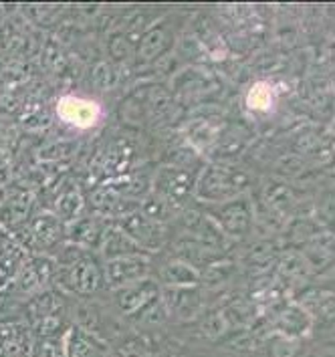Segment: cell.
Segmentation results:
<instances>
[{
	"label": "cell",
	"instance_id": "obj_1",
	"mask_svg": "<svg viewBox=\"0 0 335 357\" xmlns=\"http://www.w3.org/2000/svg\"><path fill=\"white\" fill-rule=\"evenodd\" d=\"M246 186H248V178L244 174L237 169L218 168V166H208L194 182L196 196L200 200L214 204H224L232 198H239Z\"/></svg>",
	"mask_w": 335,
	"mask_h": 357
},
{
	"label": "cell",
	"instance_id": "obj_2",
	"mask_svg": "<svg viewBox=\"0 0 335 357\" xmlns=\"http://www.w3.org/2000/svg\"><path fill=\"white\" fill-rule=\"evenodd\" d=\"M17 236L24 250L33 248L37 252H45L61 245V241L65 238V226L53 212H45L31 218V222Z\"/></svg>",
	"mask_w": 335,
	"mask_h": 357
},
{
	"label": "cell",
	"instance_id": "obj_3",
	"mask_svg": "<svg viewBox=\"0 0 335 357\" xmlns=\"http://www.w3.org/2000/svg\"><path fill=\"white\" fill-rule=\"evenodd\" d=\"M103 282L112 289H124L133 282L146 281L151 273V263L146 255H128V257H117L112 261H105L103 264Z\"/></svg>",
	"mask_w": 335,
	"mask_h": 357
},
{
	"label": "cell",
	"instance_id": "obj_4",
	"mask_svg": "<svg viewBox=\"0 0 335 357\" xmlns=\"http://www.w3.org/2000/svg\"><path fill=\"white\" fill-rule=\"evenodd\" d=\"M115 225L126 232V236L137 246V250H160L166 243L164 225L144 216L142 212L126 214V216L117 218Z\"/></svg>",
	"mask_w": 335,
	"mask_h": 357
},
{
	"label": "cell",
	"instance_id": "obj_5",
	"mask_svg": "<svg viewBox=\"0 0 335 357\" xmlns=\"http://www.w3.org/2000/svg\"><path fill=\"white\" fill-rule=\"evenodd\" d=\"M53 261L43 255H27V259L20 264L19 273L15 275V289L22 295H38L49 281L53 279Z\"/></svg>",
	"mask_w": 335,
	"mask_h": 357
},
{
	"label": "cell",
	"instance_id": "obj_6",
	"mask_svg": "<svg viewBox=\"0 0 335 357\" xmlns=\"http://www.w3.org/2000/svg\"><path fill=\"white\" fill-rule=\"evenodd\" d=\"M212 220L223 230L224 236L241 238L253 226V208H251V202L244 196L232 198V200H228V202H224V204L218 206V210L212 214Z\"/></svg>",
	"mask_w": 335,
	"mask_h": 357
},
{
	"label": "cell",
	"instance_id": "obj_7",
	"mask_svg": "<svg viewBox=\"0 0 335 357\" xmlns=\"http://www.w3.org/2000/svg\"><path fill=\"white\" fill-rule=\"evenodd\" d=\"M192 190H194V176L178 166H164L154 178L156 196L166 200L170 206L186 200Z\"/></svg>",
	"mask_w": 335,
	"mask_h": 357
},
{
	"label": "cell",
	"instance_id": "obj_8",
	"mask_svg": "<svg viewBox=\"0 0 335 357\" xmlns=\"http://www.w3.org/2000/svg\"><path fill=\"white\" fill-rule=\"evenodd\" d=\"M65 287L75 295H94L103 284V273L101 266L89 257H81L67 266L65 273Z\"/></svg>",
	"mask_w": 335,
	"mask_h": 357
},
{
	"label": "cell",
	"instance_id": "obj_9",
	"mask_svg": "<svg viewBox=\"0 0 335 357\" xmlns=\"http://www.w3.org/2000/svg\"><path fill=\"white\" fill-rule=\"evenodd\" d=\"M160 299V287L158 282L146 279V281L133 282L124 289H117L115 303L126 315H142L146 313L154 303Z\"/></svg>",
	"mask_w": 335,
	"mask_h": 357
},
{
	"label": "cell",
	"instance_id": "obj_10",
	"mask_svg": "<svg viewBox=\"0 0 335 357\" xmlns=\"http://www.w3.org/2000/svg\"><path fill=\"white\" fill-rule=\"evenodd\" d=\"M31 210L33 196L29 192H17L0 202V226L4 228V234L17 236L22 232L24 226L31 222Z\"/></svg>",
	"mask_w": 335,
	"mask_h": 357
},
{
	"label": "cell",
	"instance_id": "obj_11",
	"mask_svg": "<svg viewBox=\"0 0 335 357\" xmlns=\"http://www.w3.org/2000/svg\"><path fill=\"white\" fill-rule=\"evenodd\" d=\"M99 105L91 99H83V97H75V95H65L59 99L57 103V115L75 128L87 130L97 123L99 119Z\"/></svg>",
	"mask_w": 335,
	"mask_h": 357
},
{
	"label": "cell",
	"instance_id": "obj_12",
	"mask_svg": "<svg viewBox=\"0 0 335 357\" xmlns=\"http://www.w3.org/2000/svg\"><path fill=\"white\" fill-rule=\"evenodd\" d=\"M160 303L170 315L178 319H192L200 307V293L196 287H166L160 293Z\"/></svg>",
	"mask_w": 335,
	"mask_h": 357
},
{
	"label": "cell",
	"instance_id": "obj_13",
	"mask_svg": "<svg viewBox=\"0 0 335 357\" xmlns=\"http://www.w3.org/2000/svg\"><path fill=\"white\" fill-rule=\"evenodd\" d=\"M65 357H107V347L87 329L73 325L63 335Z\"/></svg>",
	"mask_w": 335,
	"mask_h": 357
},
{
	"label": "cell",
	"instance_id": "obj_14",
	"mask_svg": "<svg viewBox=\"0 0 335 357\" xmlns=\"http://www.w3.org/2000/svg\"><path fill=\"white\" fill-rule=\"evenodd\" d=\"M33 341L29 329L20 323L0 325V357H31Z\"/></svg>",
	"mask_w": 335,
	"mask_h": 357
},
{
	"label": "cell",
	"instance_id": "obj_15",
	"mask_svg": "<svg viewBox=\"0 0 335 357\" xmlns=\"http://www.w3.org/2000/svg\"><path fill=\"white\" fill-rule=\"evenodd\" d=\"M103 228L105 225L101 222V216H77L67 222L65 236L79 248H97Z\"/></svg>",
	"mask_w": 335,
	"mask_h": 357
},
{
	"label": "cell",
	"instance_id": "obj_16",
	"mask_svg": "<svg viewBox=\"0 0 335 357\" xmlns=\"http://www.w3.org/2000/svg\"><path fill=\"white\" fill-rule=\"evenodd\" d=\"M97 248L101 250L105 261H112L117 257H128V255H137V246L131 243L130 238L126 236V232L117 225H105L99 245Z\"/></svg>",
	"mask_w": 335,
	"mask_h": 357
},
{
	"label": "cell",
	"instance_id": "obj_17",
	"mask_svg": "<svg viewBox=\"0 0 335 357\" xmlns=\"http://www.w3.org/2000/svg\"><path fill=\"white\" fill-rule=\"evenodd\" d=\"M27 259V250L15 236L0 234V284L13 281L19 273L20 264Z\"/></svg>",
	"mask_w": 335,
	"mask_h": 357
},
{
	"label": "cell",
	"instance_id": "obj_18",
	"mask_svg": "<svg viewBox=\"0 0 335 357\" xmlns=\"http://www.w3.org/2000/svg\"><path fill=\"white\" fill-rule=\"evenodd\" d=\"M160 279L168 287H198V282L202 281V273L194 264L180 259H172L162 264Z\"/></svg>",
	"mask_w": 335,
	"mask_h": 357
},
{
	"label": "cell",
	"instance_id": "obj_19",
	"mask_svg": "<svg viewBox=\"0 0 335 357\" xmlns=\"http://www.w3.org/2000/svg\"><path fill=\"white\" fill-rule=\"evenodd\" d=\"M168 38H170V31L164 22H158L151 29L144 31V35L140 37L137 51H135L137 63L144 65V63H151L154 59H158L166 49Z\"/></svg>",
	"mask_w": 335,
	"mask_h": 357
},
{
	"label": "cell",
	"instance_id": "obj_20",
	"mask_svg": "<svg viewBox=\"0 0 335 357\" xmlns=\"http://www.w3.org/2000/svg\"><path fill=\"white\" fill-rule=\"evenodd\" d=\"M91 206L99 212V216H126V214H131L133 210V204L128 202L126 196H121L117 190H113V186H105V188H99L97 192H94L91 196Z\"/></svg>",
	"mask_w": 335,
	"mask_h": 357
},
{
	"label": "cell",
	"instance_id": "obj_21",
	"mask_svg": "<svg viewBox=\"0 0 335 357\" xmlns=\"http://www.w3.org/2000/svg\"><path fill=\"white\" fill-rule=\"evenodd\" d=\"M311 323H313V317L303 307L289 305V307H285L279 313L277 327L281 329L283 337L299 339L311 329Z\"/></svg>",
	"mask_w": 335,
	"mask_h": 357
},
{
	"label": "cell",
	"instance_id": "obj_22",
	"mask_svg": "<svg viewBox=\"0 0 335 357\" xmlns=\"http://www.w3.org/2000/svg\"><path fill=\"white\" fill-rule=\"evenodd\" d=\"M83 196L77 188H65L55 200V214L57 218L63 222H71L77 216H81V210H83Z\"/></svg>",
	"mask_w": 335,
	"mask_h": 357
},
{
	"label": "cell",
	"instance_id": "obj_23",
	"mask_svg": "<svg viewBox=\"0 0 335 357\" xmlns=\"http://www.w3.org/2000/svg\"><path fill=\"white\" fill-rule=\"evenodd\" d=\"M332 255H334V248H332V234H321V236H313L307 248H305V261L309 263V268L313 271L317 266H325V264L332 263Z\"/></svg>",
	"mask_w": 335,
	"mask_h": 357
},
{
	"label": "cell",
	"instance_id": "obj_24",
	"mask_svg": "<svg viewBox=\"0 0 335 357\" xmlns=\"http://www.w3.org/2000/svg\"><path fill=\"white\" fill-rule=\"evenodd\" d=\"M279 273L287 279H305L311 268H309V263L305 261L303 252H285L279 259Z\"/></svg>",
	"mask_w": 335,
	"mask_h": 357
},
{
	"label": "cell",
	"instance_id": "obj_25",
	"mask_svg": "<svg viewBox=\"0 0 335 357\" xmlns=\"http://www.w3.org/2000/svg\"><path fill=\"white\" fill-rule=\"evenodd\" d=\"M265 200L275 212H283L285 208L293 204V194L285 184H271L265 190Z\"/></svg>",
	"mask_w": 335,
	"mask_h": 357
},
{
	"label": "cell",
	"instance_id": "obj_26",
	"mask_svg": "<svg viewBox=\"0 0 335 357\" xmlns=\"http://www.w3.org/2000/svg\"><path fill=\"white\" fill-rule=\"evenodd\" d=\"M271 101H273V93H271V89L265 85V83H257V85H253L251 87V91L246 95V103H248V107H253V109H269V105H271Z\"/></svg>",
	"mask_w": 335,
	"mask_h": 357
},
{
	"label": "cell",
	"instance_id": "obj_27",
	"mask_svg": "<svg viewBox=\"0 0 335 357\" xmlns=\"http://www.w3.org/2000/svg\"><path fill=\"white\" fill-rule=\"evenodd\" d=\"M113 79H115V71L107 63H101V65H97L94 69V81L97 87H103V89L112 87Z\"/></svg>",
	"mask_w": 335,
	"mask_h": 357
},
{
	"label": "cell",
	"instance_id": "obj_28",
	"mask_svg": "<svg viewBox=\"0 0 335 357\" xmlns=\"http://www.w3.org/2000/svg\"><path fill=\"white\" fill-rule=\"evenodd\" d=\"M297 351V339L281 337L273 343V357H293Z\"/></svg>",
	"mask_w": 335,
	"mask_h": 357
},
{
	"label": "cell",
	"instance_id": "obj_29",
	"mask_svg": "<svg viewBox=\"0 0 335 357\" xmlns=\"http://www.w3.org/2000/svg\"><path fill=\"white\" fill-rule=\"evenodd\" d=\"M130 40L124 37V35H117V37L113 38L112 43H110V49H112V55L117 59V61H124L128 53H130Z\"/></svg>",
	"mask_w": 335,
	"mask_h": 357
},
{
	"label": "cell",
	"instance_id": "obj_30",
	"mask_svg": "<svg viewBox=\"0 0 335 357\" xmlns=\"http://www.w3.org/2000/svg\"><path fill=\"white\" fill-rule=\"evenodd\" d=\"M6 178H8V164H6L4 155L0 153V184L6 182Z\"/></svg>",
	"mask_w": 335,
	"mask_h": 357
}]
</instances>
